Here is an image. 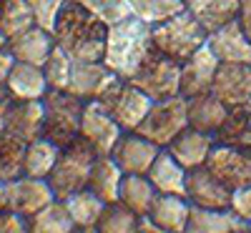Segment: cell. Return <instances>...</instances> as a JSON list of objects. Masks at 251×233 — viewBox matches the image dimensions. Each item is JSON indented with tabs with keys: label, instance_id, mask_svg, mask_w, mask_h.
<instances>
[{
	"label": "cell",
	"instance_id": "9",
	"mask_svg": "<svg viewBox=\"0 0 251 233\" xmlns=\"http://www.w3.org/2000/svg\"><path fill=\"white\" fill-rule=\"evenodd\" d=\"M206 168L231 193L239 188L251 186V151H241V148H234V145L216 143L211 156L206 161Z\"/></svg>",
	"mask_w": 251,
	"mask_h": 233
},
{
	"label": "cell",
	"instance_id": "25",
	"mask_svg": "<svg viewBox=\"0 0 251 233\" xmlns=\"http://www.w3.org/2000/svg\"><path fill=\"white\" fill-rule=\"evenodd\" d=\"M123 171L116 165V161L111 156H98L91 176H88V190L96 193L103 203H118V193H121V183H123Z\"/></svg>",
	"mask_w": 251,
	"mask_h": 233
},
{
	"label": "cell",
	"instance_id": "19",
	"mask_svg": "<svg viewBox=\"0 0 251 233\" xmlns=\"http://www.w3.org/2000/svg\"><path fill=\"white\" fill-rule=\"evenodd\" d=\"M186 116H188V128L216 136L228 116V105L221 103L214 93H201L194 98H186Z\"/></svg>",
	"mask_w": 251,
	"mask_h": 233
},
{
	"label": "cell",
	"instance_id": "17",
	"mask_svg": "<svg viewBox=\"0 0 251 233\" xmlns=\"http://www.w3.org/2000/svg\"><path fill=\"white\" fill-rule=\"evenodd\" d=\"M43 123H46L43 100H15L5 123V133L28 145L43 138Z\"/></svg>",
	"mask_w": 251,
	"mask_h": 233
},
{
	"label": "cell",
	"instance_id": "26",
	"mask_svg": "<svg viewBox=\"0 0 251 233\" xmlns=\"http://www.w3.org/2000/svg\"><path fill=\"white\" fill-rule=\"evenodd\" d=\"M188 216H191V203H188L186 196H166L158 193L151 210H149V218L166 228V231H174V233H183Z\"/></svg>",
	"mask_w": 251,
	"mask_h": 233
},
{
	"label": "cell",
	"instance_id": "13",
	"mask_svg": "<svg viewBox=\"0 0 251 233\" xmlns=\"http://www.w3.org/2000/svg\"><path fill=\"white\" fill-rule=\"evenodd\" d=\"M161 153V148L151 143L149 138H143L141 133H123L121 140L116 143L111 158L126 176H146L151 171V165L156 156Z\"/></svg>",
	"mask_w": 251,
	"mask_h": 233
},
{
	"label": "cell",
	"instance_id": "47",
	"mask_svg": "<svg viewBox=\"0 0 251 233\" xmlns=\"http://www.w3.org/2000/svg\"><path fill=\"white\" fill-rule=\"evenodd\" d=\"M73 233H98V228L96 226H86V228H75Z\"/></svg>",
	"mask_w": 251,
	"mask_h": 233
},
{
	"label": "cell",
	"instance_id": "52",
	"mask_svg": "<svg viewBox=\"0 0 251 233\" xmlns=\"http://www.w3.org/2000/svg\"><path fill=\"white\" fill-rule=\"evenodd\" d=\"M249 105H251V100H249Z\"/></svg>",
	"mask_w": 251,
	"mask_h": 233
},
{
	"label": "cell",
	"instance_id": "30",
	"mask_svg": "<svg viewBox=\"0 0 251 233\" xmlns=\"http://www.w3.org/2000/svg\"><path fill=\"white\" fill-rule=\"evenodd\" d=\"M78 226L71 218L68 208L63 201H53L46 208L28 218V231L30 233H73Z\"/></svg>",
	"mask_w": 251,
	"mask_h": 233
},
{
	"label": "cell",
	"instance_id": "4",
	"mask_svg": "<svg viewBox=\"0 0 251 233\" xmlns=\"http://www.w3.org/2000/svg\"><path fill=\"white\" fill-rule=\"evenodd\" d=\"M96 158L98 153L83 138H75L71 145L60 148L58 163L53 168V173L48 176V183L58 201H66L68 196L78 193V190L88 186V176Z\"/></svg>",
	"mask_w": 251,
	"mask_h": 233
},
{
	"label": "cell",
	"instance_id": "18",
	"mask_svg": "<svg viewBox=\"0 0 251 233\" xmlns=\"http://www.w3.org/2000/svg\"><path fill=\"white\" fill-rule=\"evenodd\" d=\"M206 43L219 58V63H249L251 66V40L239 20H231L228 25L208 33Z\"/></svg>",
	"mask_w": 251,
	"mask_h": 233
},
{
	"label": "cell",
	"instance_id": "39",
	"mask_svg": "<svg viewBox=\"0 0 251 233\" xmlns=\"http://www.w3.org/2000/svg\"><path fill=\"white\" fill-rule=\"evenodd\" d=\"M63 3H66V0H28V5L33 8V15H35V23L40 28L50 30V33H53V25L58 20Z\"/></svg>",
	"mask_w": 251,
	"mask_h": 233
},
{
	"label": "cell",
	"instance_id": "22",
	"mask_svg": "<svg viewBox=\"0 0 251 233\" xmlns=\"http://www.w3.org/2000/svg\"><path fill=\"white\" fill-rule=\"evenodd\" d=\"M5 88L15 100H43L50 91L43 68L30 66V63H15Z\"/></svg>",
	"mask_w": 251,
	"mask_h": 233
},
{
	"label": "cell",
	"instance_id": "27",
	"mask_svg": "<svg viewBox=\"0 0 251 233\" xmlns=\"http://www.w3.org/2000/svg\"><path fill=\"white\" fill-rule=\"evenodd\" d=\"M239 228H246V223L234 213L231 208L226 210H208L191 206V216H188L183 233H234Z\"/></svg>",
	"mask_w": 251,
	"mask_h": 233
},
{
	"label": "cell",
	"instance_id": "20",
	"mask_svg": "<svg viewBox=\"0 0 251 233\" xmlns=\"http://www.w3.org/2000/svg\"><path fill=\"white\" fill-rule=\"evenodd\" d=\"M53 48H55L53 33L40 28V25H35V28L8 40V50L13 53V58L18 63H30V66H38V68L46 66V60L53 53Z\"/></svg>",
	"mask_w": 251,
	"mask_h": 233
},
{
	"label": "cell",
	"instance_id": "46",
	"mask_svg": "<svg viewBox=\"0 0 251 233\" xmlns=\"http://www.w3.org/2000/svg\"><path fill=\"white\" fill-rule=\"evenodd\" d=\"M8 210V183L0 181V213Z\"/></svg>",
	"mask_w": 251,
	"mask_h": 233
},
{
	"label": "cell",
	"instance_id": "51",
	"mask_svg": "<svg viewBox=\"0 0 251 233\" xmlns=\"http://www.w3.org/2000/svg\"><path fill=\"white\" fill-rule=\"evenodd\" d=\"M249 231H251V223H249Z\"/></svg>",
	"mask_w": 251,
	"mask_h": 233
},
{
	"label": "cell",
	"instance_id": "2",
	"mask_svg": "<svg viewBox=\"0 0 251 233\" xmlns=\"http://www.w3.org/2000/svg\"><path fill=\"white\" fill-rule=\"evenodd\" d=\"M153 50H156L153 48V25L131 15L108 28L103 63L118 78L128 80Z\"/></svg>",
	"mask_w": 251,
	"mask_h": 233
},
{
	"label": "cell",
	"instance_id": "3",
	"mask_svg": "<svg viewBox=\"0 0 251 233\" xmlns=\"http://www.w3.org/2000/svg\"><path fill=\"white\" fill-rule=\"evenodd\" d=\"M206 40H208V33L203 30V25L188 10L153 25L156 53L171 58L176 63H186L199 48L206 46Z\"/></svg>",
	"mask_w": 251,
	"mask_h": 233
},
{
	"label": "cell",
	"instance_id": "45",
	"mask_svg": "<svg viewBox=\"0 0 251 233\" xmlns=\"http://www.w3.org/2000/svg\"><path fill=\"white\" fill-rule=\"evenodd\" d=\"M136 233H174V231H166V228H161V226H156L149 216L146 218H141L138 221V228H136Z\"/></svg>",
	"mask_w": 251,
	"mask_h": 233
},
{
	"label": "cell",
	"instance_id": "49",
	"mask_svg": "<svg viewBox=\"0 0 251 233\" xmlns=\"http://www.w3.org/2000/svg\"><path fill=\"white\" fill-rule=\"evenodd\" d=\"M234 233H251V231H249V226H246V228H239V231H234Z\"/></svg>",
	"mask_w": 251,
	"mask_h": 233
},
{
	"label": "cell",
	"instance_id": "5",
	"mask_svg": "<svg viewBox=\"0 0 251 233\" xmlns=\"http://www.w3.org/2000/svg\"><path fill=\"white\" fill-rule=\"evenodd\" d=\"M46 108V123H43V138L55 143L58 148L71 145L75 138H80V118L86 100L71 95L68 91H48L43 98Z\"/></svg>",
	"mask_w": 251,
	"mask_h": 233
},
{
	"label": "cell",
	"instance_id": "16",
	"mask_svg": "<svg viewBox=\"0 0 251 233\" xmlns=\"http://www.w3.org/2000/svg\"><path fill=\"white\" fill-rule=\"evenodd\" d=\"M211 93L226 103L228 108L234 105H249L251 100V66L249 63H221Z\"/></svg>",
	"mask_w": 251,
	"mask_h": 233
},
{
	"label": "cell",
	"instance_id": "44",
	"mask_svg": "<svg viewBox=\"0 0 251 233\" xmlns=\"http://www.w3.org/2000/svg\"><path fill=\"white\" fill-rule=\"evenodd\" d=\"M239 23L244 28V33L251 40V0H241V13H239Z\"/></svg>",
	"mask_w": 251,
	"mask_h": 233
},
{
	"label": "cell",
	"instance_id": "6",
	"mask_svg": "<svg viewBox=\"0 0 251 233\" xmlns=\"http://www.w3.org/2000/svg\"><path fill=\"white\" fill-rule=\"evenodd\" d=\"M128 83L143 91L153 103L176 98L181 95V63L153 50L143 60V66L128 78Z\"/></svg>",
	"mask_w": 251,
	"mask_h": 233
},
{
	"label": "cell",
	"instance_id": "21",
	"mask_svg": "<svg viewBox=\"0 0 251 233\" xmlns=\"http://www.w3.org/2000/svg\"><path fill=\"white\" fill-rule=\"evenodd\" d=\"M216 145V138L208 136V133H201V131H194V128H186L166 151H169L186 171H194V168H203L208 156H211Z\"/></svg>",
	"mask_w": 251,
	"mask_h": 233
},
{
	"label": "cell",
	"instance_id": "38",
	"mask_svg": "<svg viewBox=\"0 0 251 233\" xmlns=\"http://www.w3.org/2000/svg\"><path fill=\"white\" fill-rule=\"evenodd\" d=\"M75 3L83 5L88 13H93L98 20H103L108 28L133 15L128 0H75Z\"/></svg>",
	"mask_w": 251,
	"mask_h": 233
},
{
	"label": "cell",
	"instance_id": "36",
	"mask_svg": "<svg viewBox=\"0 0 251 233\" xmlns=\"http://www.w3.org/2000/svg\"><path fill=\"white\" fill-rule=\"evenodd\" d=\"M141 216H136L123 203H108L96 223L98 233H136Z\"/></svg>",
	"mask_w": 251,
	"mask_h": 233
},
{
	"label": "cell",
	"instance_id": "40",
	"mask_svg": "<svg viewBox=\"0 0 251 233\" xmlns=\"http://www.w3.org/2000/svg\"><path fill=\"white\" fill-rule=\"evenodd\" d=\"M228 208H231L234 213L249 226L251 223V186L234 190V193H231V206H228Z\"/></svg>",
	"mask_w": 251,
	"mask_h": 233
},
{
	"label": "cell",
	"instance_id": "41",
	"mask_svg": "<svg viewBox=\"0 0 251 233\" xmlns=\"http://www.w3.org/2000/svg\"><path fill=\"white\" fill-rule=\"evenodd\" d=\"M0 233H30L28 218L20 213H13V210H3L0 213Z\"/></svg>",
	"mask_w": 251,
	"mask_h": 233
},
{
	"label": "cell",
	"instance_id": "28",
	"mask_svg": "<svg viewBox=\"0 0 251 233\" xmlns=\"http://www.w3.org/2000/svg\"><path fill=\"white\" fill-rule=\"evenodd\" d=\"M214 138L216 143L251 151V105H234V108H228V116Z\"/></svg>",
	"mask_w": 251,
	"mask_h": 233
},
{
	"label": "cell",
	"instance_id": "23",
	"mask_svg": "<svg viewBox=\"0 0 251 233\" xmlns=\"http://www.w3.org/2000/svg\"><path fill=\"white\" fill-rule=\"evenodd\" d=\"M186 10L203 25L206 33H214L231 20H239L241 0H186Z\"/></svg>",
	"mask_w": 251,
	"mask_h": 233
},
{
	"label": "cell",
	"instance_id": "1",
	"mask_svg": "<svg viewBox=\"0 0 251 233\" xmlns=\"http://www.w3.org/2000/svg\"><path fill=\"white\" fill-rule=\"evenodd\" d=\"M55 46H60L78 63H98L106 53L108 25L88 13L75 0H66L53 25Z\"/></svg>",
	"mask_w": 251,
	"mask_h": 233
},
{
	"label": "cell",
	"instance_id": "50",
	"mask_svg": "<svg viewBox=\"0 0 251 233\" xmlns=\"http://www.w3.org/2000/svg\"><path fill=\"white\" fill-rule=\"evenodd\" d=\"M0 8H3V0H0Z\"/></svg>",
	"mask_w": 251,
	"mask_h": 233
},
{
	"label": "cell",
	"instance_id": "12",
	"mask_svg": "<svg viewBox=\"0 0 251 233\" xmlns=\"http://www.w3.org/2000/svg\"><path fill=\"white\" fill-rule=\"evenodd\" d=\"M121 78L106 68V63H78L73 60V73L68 83V93L80 100H100Z\"/></svg>",
	"mask_w": 251,
	"mask_h": 233
},
{
	"label": "cell",
	"instance_id": "7",
	"mask_svg": "<svg viewBox=\"0 0 251 233\" xmlns=\"http://www.w3.org/2000/svg\"><path fill=\"white\" fill-rule=\"evenodd\" d=\"M186 128H188L186 98L176 95V98L156 100L151 105L149 116H146V120L138 125L136 133H141L143 138H149L158 148H169Z\"/></svg>",
	"mask_w": 251,
	"mask_h": 233
},
{
	"label": "cell",
	"instance_id": "29",
	"mask_svg": "<svg viewBox=\"0 0 251 233\" xmlns=\"http://www.w3.org/2000/svg\"><path fill=\"white\" fill-rule=\"evenodd\" d=\"M156 196L158 193H156L153 183L149 181V176H123L118 203H123L126 208H131L136 216H141V218L149 216Z\"/></svg>",
	"mask_w": 251,
	"mask_h": 233
},
{
	"label": "cell",
	"instance_id": "34",
	"mask_svg": "<svg viewBox=\"0 0 251 233\" xmlns=\"http://www.w3.org/2000/svg\"><path fill=\"white\" fill-rule=\"evenodd\" d=\"M131 13L149 25H158L186 10V0H128Z\"/></svg>",
	"mask_w": 251,
	"mask_h": 233
},
{
	"label": "cell",
	"instance_id": "48",
	"mask_svg": "<svg viewBox=\"0 0 251 233\" xmlns=\"http://www.w3.org/2000/svg\"><path fill=\"white\" fill-rule=\"evenodd\" d=\"M3 48H8V38L0 33V50H3Z\"/></svg>",
	"mask_w": 251,
	"mask_h": 233
},
{
	"label": "cell",
	"instance_id": "43",
	"mask_svg": "<svg viewBox=\"0 0 251 233\" xmlns=\"http://www.w3.org/2000/svg\"><path fill=\"white\" fill-rule=\"evenodd\" d=\"M15 63H18V60L13 58V53H10L8 48L0 50V86H5V83H8V75H10V70H13Z\"/></svg>",
	"mask_w": 251,
	"mask_h": 233
},
{
	"label": "cell",
	"instance_id": "35",
	"mask_svg": "<svg viewBox=\"0 0 251 233\" xmlns=\"http://www.w3.org/2000/svg\"><path fill=\"white\" fill-rule=\"evenodd\" d=\"M23 161H25V143L15 140L5 131L0 133V181H15L23 176Z\"/></svg>",
	"mask_w": 251,
	"mask_h": 233
},
{
	"label": "cell",
	"instance_id": "33",
	"mask_svg": "<svg viewBox=\"0 0 251 233\" xmlns=\"http://www.w3.org/2000/svg\"><path fill=\"white\" fill-rule=\"evenodd\" d=\"M63 203H66L68 213H71V218L75 221L78 228L96 226L98 218H100V213H103V208L108 206V203H103L96 193H91L88 188H83V190H78V193L68 196Z\"/></svg>",
	"mask_w": 251,
	"mask_h": 233
},
{
	"label": "cell",
	"instance_id": "8",
	"mask_svg": "<svg viewBox=\"0 0 251 233\" xmlns=\"http://www.w3.org/2000/svg\"><path fill=\"white\" fill-rule=\"evenodd\" d=\"M96 103H100L103 108L113 116V120L123 128V133L138 131V125L146 120V116H149L151 105H153V100L143 91H138L136 86H131V83L123 80V78Z\"/></svg>",
	"mask_w": 251,
	"mask_h": 233
},
{
	"label": "cell",
	"instance_id": "42",
	"mask_svg": "<svg viewBox=\"0 0 251 233\" xmlns=\"http://www.w3.org/2000/svg\"><path fill=\"white\" fill-rule=\"evenodd\" d=\"M13 105H15V98L8 93L5 86H0V133L5 131V123H8V116L13 111Z\"/></svg>",
	"mask_w": 251,
	"mask_h": 233
},
{
	"label": "cell",
	"instance_id": "11",
	"mask_svg": "<svg viewBox=\"0 0 251 233\" xmlns=\"http://www.w3.org/2000/svg\"><path fill=\"white\" fill-rule=\"evenodd\" d=\"M53 201L58 198L46 178H33L23 173L15 181H8V210H13V213L30 218L33 213H38L40 208H46Z\"/></svg>",
	"mask_w": 251,
	"mask_h": 233
},
{
	"label": "cell",
	"instance_id": "24",
	"mask_svg": "<svg viewBox=\"0 0 251 233\" xmlns=\"http://www.w3.org/2000/svg\"><path fill=\"white\" fill-rule=\"evenodd\" d=\"M149 181L153 183L156 193H166V196H186V176L188 171L169 153L161 148V153L156 156L151 171L146 173Z\"/></svg>",
	"mask_w": 251,
	"mask_h": 233
},
{
	"label": "cell",
	"instance_id": "32",
	"mask_svg": "<svg viewBox=\"0 0 251 233\" xmlns=\"http://www.w3.org/2000/svg\"><path fill=\"white\" fill-rule=\"evenodd\" d=\"M35 25L38 23H35V15H33V8L28 5V0H3V8H0V33L8 40Z\"/></svg>",
	"mask_w": 251,
	"mask_h": 233
},
{
	"label": "cell",
	"instance_id": "37",
	"mask_svg": "<svg viewBox=\"0 0 251 233\" xmlns=\"http://www.w3.org/2000/svg\"><path fill=\"white\" fill-rule=\"evenodd\" d=\"M43 73H46V80H48L50 91H68L71 73H73V58L60 46H55L53 53L46 60V66H43Z\"/></svg>",
	"mask_w": 251,
	"mask_h": 233
},
{
	"label": "cell",
	"instance_id": "15",
	"mask_svg": "<svg viewBox=\"0 0 251 233\" xmlns=\"http://www.w3.org/2000/svg\"><path fill=\"white\" fill-rule=\"evenodd\" d=\"M186 198L196 208L208 210H226L231 206V190H228L219 178L208 173V168H194L186 176Z\"/></svg>",
	"mask_w": 251,
	"mask_h": 233
},
{
	"label": "cell",
	"instance_id": "10",
	"mask_svg": "<svg viewBox=\"0 0 251 233\" xmlns=\"http://www.w3.org/2000/svg\"><path fill=\"white\" fill-rule=\"evenodd\" d=\"M121 136H123V128L113 120V116L100 103L88 100L86 108H83V118H80V138L98 156H111Z\"/></svg>",
	"mask_w": 251,
	"mask_h": 233
},
{
	"label": "cell",
	"instance_id": "31",
	"mask_svg": "<svg viewBox=\"0 0 251 233\" xmlns=\"http://www.w3.org/2000/svg\"><path fill=\"white\" fill-rule=\"evenodd\" d=\"M60 148L46 138H38L25 145V161H23V173L33 178H46L53 173V168L58 163Z\"/></svg>",
	"mask_w": 251,
	"mask_h": 233
},
{
	"label": "cell",
	"instance_id": "14",
	"mask_svg": "<svg viewBox=\"0 0 251 233\" xmlns=\"http://www.w3.org/2000/svg\"><path fill=\"white\" fill-rule=\"evenodd\" d=\"M219 66L221 63L214 55V50L208 48V43L203 48H199L186 63H181V95L194 98L201 93H211Z\"/></svg>",
	"mask_w": 251,
	"mask_h": 233
}]
</instances>
